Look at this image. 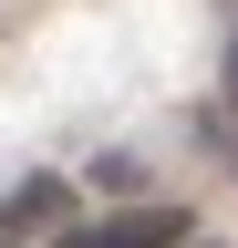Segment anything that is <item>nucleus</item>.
Masks as SVG:
<instances>
[{
    "label": "nucleus",
    "instance_id": "obj_1",
    "mask_svg": "<svg viewBox=\"0 0 238 248\" xmlns=\"http://www.w3.org/2000/svg\"><path fill=\"white\" fill-rule=\"evenodd\" d=\"M176 238H187L176 207H135V217H114V228H83L73 248H176Z\"/></svg>",
    "mask_w": 238,
    "mask_h": 248
},
{
    "label": "nucleus",
    "instance_id": "obj_3",
    "mask_svg": "<svg viewBox=\"0 0 238 248\" xmlns=\"http://www.w3.org/2000/svg\"><path fill=\"white\" fill-rule=\"evenodd\" d=\"M228 114H238V42H228Z\"/></svg>",
    "mask_w": 238,
    "mask_h": 248
},
{
    "label": "nucleus",
    "instance_id": "obj_2",
    "mask_svg": "<svg viewBox=\"0 0 238 248\" xmlns=\"http://www.w3.org/2000/svg\"><path fill=\"white\" fill-rule=\"evenodd\" d=\"M42 217H63V186H52V176H42V186H21V197H11V217H0V228H42Z\"/></svg>",
    "mask_w": 238,
    "mask_h": 248
}]
</instances>
